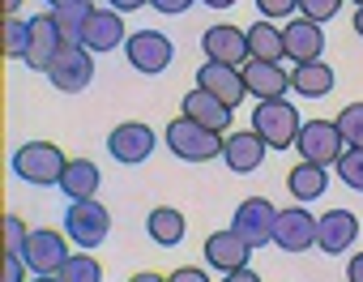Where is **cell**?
<instances>
[{
  "label": "cell",
  "mask_w": 363,
  "mask_h": 282,
  "mask_svg": "<svg viewBox=\"0 0 363 282\" xmlns=\"http://www.w3.org/2000/svg\"><path fill=\"white\" fill-rule=\"evenodd\" d=\"M316 222H320V218H312V214L303 210V201L291 205V210H278L274 244H278L282 252H308V248H316Z\"/></svg>",
  "instance_id": "cell-13"
},
{
  "label": "cell",
  "mask_w": 363,
  "mask_h": 282,
  "mask_svg": "<svg viewBox=\"0 0 363 282\" xmlns=\"http://www.w3.org/2000/svg\"><path fill=\"white\" fill-rule=\"evenodd\" d=\"M333 124H337V132L346 141V150H363V103H346Z\"/></svg>",
  "instance_id": "cell-29"
},
{
  "label": "cell",
  "mask_w": 363,
  "mask_h": 282,
  "mask_svg": "<svg viewBox=\"0 0 363 282\" xmlns=\"http://www.w3.org/2000/svg\"><path fill=\"white\" fill-rule=\"evenodd\" d=\"M82 43H86L90 52H116L120 43H128L124 13H116V9H94V18H90V26H86Z\"/></svg>",
  "instance_id": "cell-20"
},
{
  "label": "cell",
  "mask_w": 363,
  "mask_h": 282,
  "mask_svg": "<svg viewBox=\"0 0 363 282\" xmlns=\"http://www.w3.org/2000/svg\"><path fill=\"white\" fill-rule=\"evenodd\" d=\"M26 47H30V22H22L18 13H9L5 18V56L9 60H22Z\"/></svg>",
  "instance_id": "cell-30"
},
{
  "label": "cell",
  "mask_w": 363,
  "mask_h": 282,
  "mask_svg": "<svg viewBox=\"0 0 363 282\" xmlns=\"http://www.w3.org/2000/svg\"><path fill=\"white\" fill-rule=\"evenodd\" d=\"M337 9H342V0H299V13L312 22H329L337 18Z\"/></svg>",
  "instance_id": "cell-33"
},
{
  "label": "cell",
  "mask_w": 363,
  "mask_h": 282,
  "mask_svg": "<svg viewBox=\"0 0 363 282\" xmlns=\"http://www.w3.org/2000/svg\"><path fill=\"white\" fill-rule=\"evenodd\" d=\"M295 150H299V159H303V163L337 167V159L346 154V141H342V132H337V124H333V120H303Z\"/></svg>",
  "instance_id": "cell-5"
},
{
  "label": "cell",
  "mask_w": 363,
  "mask_h": 282,
  "mask_svg": "<svg viewBox=\"0 0 363 282\" xmlns=\"http://www.w3.org/2000/svg\"><path fill=\"white\" fill-rule=\"evenodd\" d=\"M201 5H210V9H231V5H240V0H201Z\"/></svg>",
  "instance_id": "cell-42"
},
{
  "label": "cell",
  "mask_w": 363,
  "mask_h": 282,
  "mask_svg": "<svg viewBox=\"0 0 363 282\" xmlns=\"http://www.w3.org/2000/svg\"><path fill=\"white\" fill-rule=\"evenodd\" d=\"M154 128L150 124H141V120H124V124H116L111 128V137H107V154L116 159V163H124V167H137V163H145L150 154H154Z\"/></svg>",
  "instance_id": "cell-7"
},
{
  "label": "cell",
  "mask_w": 363,
  "mask_h": 282,
  "mask_svg": "<svg viewBox=\"0 0 363 282\" xmlns=\"http://www.w3.org/2000/svg\"><path fill=\"white\" fill-rule=\"evenodd\" d=\"M244 81H248V94H252L257 103L282 98V94L291 90V69H282V64H274V60H248V64H244Z\"/></svg>",
  "instance_id": "cell-19"
},
{
  "label": "cell",
  "mask_w": 363,
  "mask_h": 282,
  "mask_svg": "<svg viewBox=\"0 0 363 282\" xmlns=\"http://www.w3.org/2000/svg\"><path fill=\"white\" fill-rule=\"evenodd\" d=\"M248 256H252V244H248L235 227H231V231H214V235L206 239V261H210V269H218V273L244 269Z\"/></svg>",
  "instance_id": "cell-17"
},
{
  "label": "cell",
  "mask_w": 363,
  "mask_h": 282,
  "mask_svg": "<svg viewBox=\"0 0 363 282\" xmlns=\"http://www.w3.org/2000/svg\"><path fill=\"white\" fill-rule=\"evenodd\" d=\"M65 235L77 244V248H99L107 235H111V214L99 197H86V201H73L65 210Z\"/></svg>",
  "instance_id": "cell-4"
},
{
  "label": "cell",
  "mask_w": 363,
  "mask_h": 282,
  "mask_svg": "<svg viewBox=\"0 0 363 282\" xmlns=\"http://www.w3.org/2000/svg\"><path fill=\"white\" fill-rule=\"evenodd\" d=\"M167 282H210V273L197 269V265H179L175 273H167Z\"/></svg>",
  "instance_id": "cell-36"
},
{
  "label": "cell",
  "mask_w": 363,
  "mask_h": 282,
  "mask_svg": "<svg viewBox=\"0 0 363 282\" xmlns=\"http://www.w3.org/2000/svg\"><path fill=\"white\" fill-rule=\"evenodd\" d=\"M48 77H52V86H56V90H65V94L86 90V86L94 81V52H90L86 43H65V47L56 52V60H52Z\"/></svg>",
  "instance_id": "cell-6"
},
{
  "label": "cell",
  "mask_w": 363,
  "mask_h": 282,
  "mask_svg": "<svg viewBox=\"0 0 363 282\" xmlns=\"http://www.w3.org/2000/svg\"><path fill=\"white\" fill-rule=\"evenodd\" d=\"M197 86L201 90H210L218 103H227L231 111H235V103H244L248 98V81H244V69H235V64H218V60H206L201 69H197Z\"/></svg>",
  "instance_id": "cell-12"
},
{
  "label": "cell",
  "mask_w": 363,
  "mask_h": 282,
  "mask_svg": "<svg viewBox=\"0 0 363 282\" xmlns=\"http://www.w3.org/2000/svg\"><path fill=\"white\" fill-rule=\"evenodd\" d=\"M257 9H261L269 22H278V18H291V13L299 9V0H257Z\"/></svg>",
  "instance_id": "cell-35"
},
{
  "label": "cell",
  "mask_w": 363,
  "mask_h": 282,
  "mask_svg": "<svg viewBox=\"0 0 363 282\" xmlns=\"http://www.w3.org/2000/svg\"><path fill=\"white\" fill-rule=\"evenodd\" d=\"M286 188H291V197L295 201H320L325 197V188H329V167H320V163H295L291 171H286Z\"/></svg>",
  "instance_id": "cell-22"
},
{
  "label": "cell",
  "mask_w": 363,
  "mask_h": 282,
  "mask_svg": "<svg viewBox=\"0 0 363 282\" xmlns=\"http://www.w3.org/2000/svg\"><path fill=\"white\" fill-rule=\"evenodd\" d=\"M282 35H286V56H291V64L320 60V52H325V30H320V22H312V18H291V22L282 26Z\"/></svg>",
  "instance_id": "cell-18"
},
{
  "label": "cell",
  "mask_w": 363,
  "mask_h": 282,
  "mask_svg": "<svg viewBox=\"0 0 363 282\" xmlns=\"http://www.w3.org/2000/svg\"><path fill=\"white\" fill-rule=\"evenodd\" d=\"M223 282H261V273H257L252 265H244V269H235V273H223Z\"/></svg>",
  "instance_id": "cell-38"
},
{
  "label": "cell",
  "mask_w": 363,
  "mask_h": 282,
  "mask_svg": "<svg viewBox=\"0 0 363 282\" xmlns=\"http://www.w3.org/2000/svg\"><path fill=\"white\" fill-rule=\"evenodd\" d=\"M150 5L158 9V13H167V18H175V13H189L197 0H150Z\"/></svg>",
  "instance_id": "cell-37"
},
{
  "label": "cell",
  "mask_w": 363,
  "mask_h": 282,
  "mask_svg": "<svg viewBox=\"0 0 363 282\" xmlns=\"http://www.w3.org/2000/svg\"><path fill=\"white\" fill-rule=\"evenodd\" d=\"M30 282H60V278H56V273H35Z\"/></svg>",
  "instance_id": "cell-44"
},
{
  "label": "cell",
  "mask_w": 363,
  "mask_h": 282,
  "mask_svg": "<svg viewBox=\"0 0 363 282\" xmlns=\"http://www.w3.org/2000/svg\"><path fill=\"white\" fill-rule=\"evenodd\" d=\"M60 282H103V265L82 248V252H73L65 265H60V273H56Z\"/></svg>",
  "instance_id": "cell-28"
},
{
  "label": "cell",
  "mask_w": 363,
  "mask_h": 282,
  "mask_svg": "<svg viewBox=\"0 0 363 282\" xmlns=\"http://www.w3.org/2000/svg\"><path fill=\"white\" fill-rule=\"evenodd\" d=\"M5 282H30V265L22 252H5Z\"/></svg>",
  "instance_id": "cell-34"
},
{
  "label": "cell",
  "mask_w": 363,
  "mask_h": 282,
  "mask_svg": "<svg viewBox=\"0 0 363 282\" xmlns=\"http://www.w3.org/2000/svg\"><path fill=\"white\" fill-rule=\"evenodd\" d=\"M128 282H167V278H162V273H133Z\"/></svg>",
  "instance_id": "cell-41"
},
{
  "label": "cell",
  "mask_w": 363,
  "mask_h": 282,
  "mask_svg": "<svg viewBox=\"0 0 363 282\" xmlns=\"http://www.w3.org/2000/svg\"><path fill=\"white\" fill-rule=\"evenodd\" d=\"M22 256H26L30 273H60V265L73 256V252H69V235H60V231H52V227L30 231Z\"/></svg>",
  "instance_id": "cell-10"
},
{
  "label": "cell",
  "mask_w": 363,
  "mask_h": 282,
  "mask_svg": "<svg viewBox=\"0 0 363 282\" xmlns=\"http://www.w3.org/2000/svg\"><path fill=\"white\" fill-rule=\"evenodd\" d=\"M333 171L342 176V184H346V188L363 193V150H346V154L337 159V167H333Z\"/></svg>",
  "instance_id": "cell-31"
},
{
  "label": "cell",
  "mask_w": 363,
  "mask_h": 282,
  "mask_svg": "<svg viewBox=\"0 0 363 282\" xmlns=\"http://www.w3.org/2000/svg\"><path fill=\"white\" fill-rule=\"evenodd\" d=\"M26 239H30V227L18 214H5V252H22Z\"/></svg>",
  "instance_id": "cell-32"
},
{
  "label": "cell",
  "mask_w": 363,
  "mask_h": 282,
  "mask_svg": "<svg viewBox=\"0 0 363 282\" xmlns=\"http://www.w3.org/2000/svg\"><path fill=\"white\" fill-rule=\"evenodd\" d=\"M99 184H103V171H99L90 159H69V167H65V176H60L56 188H60L69 201H86V197L99 193Z\"/></svg>",
  "instance_id": "cell-23"
},
{
  "label": "cell",
  "mask_w": 363,
  "mask_h": 282,
  "mask_svg": "<svg viewBox=\"0 0 363 282\" xmlns=\"http://www.w3.org/2000/svg\"><path fill=\"white\" fill-rule=\"evenodd\" d=\"M9 167H13V176H18L22 184L52 188V184H60V176H65L69 159H65V150H60V146H52V141H26V146H18V150H13Z\"/></svg>",
  "instance_id": "cell-2"
},
{
  "label": "cell",
  "mask_w": 363,
  "mask_h": 282,
  "mask_svg": "<svg viewBox=\"0 0 363 282\" xmlns=\"http://www.w3.org/2000/svg\"><path fill=\"white\" fill-rule=\"evenodd\" d=\"M162 141H167V150L179 163H210V159L223 154V141L227 137L214 132V128H206V124H197V120H189V115H175L162 128Z\"/></svg>",
  "instance_id": "cell-1"
},
{
  "label": "cell",
  "mask_w": 363,
  "mask_h": 282,
  "mask_svg": "<svg viewBox=\"0 0 363 282\" xmlns=\"http://www.w3.org/2000/svg\"><path fill=\"white\" fill-rule=\"evenodd\" d=\"M150 0H111V9L116 13H133V9H145Z\"/></svg>",
  "instance_id": "cell-40"
},
{
  "label": "cell",
  "mask_w": 363,
  "mask_h": 282,
  "mask_svg": "<svg viewBox=\"0 0 363 282\" xmlns=\"http://www.w3.org/2000/svg\"><path fill=\"white\" fill-rule=\"evenodd\" d=\"M145 231H150V239H154V244L175 248L179 239H184V231H189V218L179 214L175 205H154V210H150V218H145Z\"/></svg>",
  "instance_id": "cell-25"
},
{
  "label": "cell",
  "mask_w": 363,
  "mask_h": 282,
  "mask_svg": "<svg viewBox=\"0 0 363 282\" xmlns=\"http://www.w3.org/2000/svg\"><path fill=\"white\" fill-rule=\"evenodd\" d=\"M201 47H206V60H218V64H235V69H244L248 60H252V52H248V30H240V26H210L206 35H201Z\"/></svg>",
  "instance_id": "cell-14"
},
{
  "label": "cell",
  "mask_w": 363,
  "mask_h": 282,
  "mask_svg": "<svg viewBox=\"0 0 363 282\" xmlns=\"http://www.w3.org/2000/svg\"><path fill=\"white\" fill-rule=\"evenodd\" d=\"M265 150L269 146H265V137L257 128H240V132H227V141H223V163L235 176H252V171H261Z\"/></svg>",
  "instance_id": "cell-11"
},
{
  "label": "cell",
  "mask_w": 363,
  "mask_h": 282,
  "mask_svg": "<svg viewBox=\"0 0 363 282\" xmlns=\"http://www.w3.org/2000/svg\"><path fill=\"white\" fill-rule=\"evenodd\" d=\"M48 5H52V9H60V5H69V0H48Z\"/></svg>",
  "instance_id": "cell-46"
},
{
  "label": "cell",
  "mask_w": 363,
  "mask_h": 282,
  "mask_svg": "<svg viewBox=\"0 0 363 282\" xmlns=\"http://www.w3.org/2000/svg\"><path fill=\"white\" fill-rule=\"evenodd\" d=\"M179 115H189V120H197V124H206V128H214V132H231V107L227 103H218L210 90H189L184 94V111Z\"/></svg>",
  "instance_id": "cell-21"
},
{
  "label": "cell",
  "mask_w": 363,
  "mask_h": 282,
  "mask_svg": "<svg viewBox=\"0 0 363 282\" xmlns=\"http://www.w3.org/2000/svg\"><path fill=\"white\" fill-rule=\"evenodd\" d=\"M354 5H363V0H354Z\"/></svg>",
  "instance_id": "cell-47"
},
{
  "label": "cell",
  "mask_w": 363,
  "mask_h": 282,
  "mask_svg": "<svg viewBox=\"0 0 363 282\" xmlns=\"http://www.w3.org/2000/svg\"><path fill=\"white\" fill-rule=\"evenodd\" d=\"M346 282H363V252H354L346 261Z\"/></svg>",
  "instance_id": "cell-39"
},
{
  "label": "cell",
  "mask_w": 363,
  "mask_h": 282,
  "mask_svg": "<svg viewBox=\"0 0 363 282\" xmlns=\"http://www.w3.org/2000/svg\"><path fill=\"white\" fill-rule=\"evenodd\" d=\"M60 47H65V39H60V26H56V18H52V13H43V18H30V47H26L22 64H26V69H39V73H48Z\"/></svg>",
  "instance_id": "cell-16"
},
{
  "label": "cell",
  "mask_w": 363,
  "mask_h": 282,
  "mask_svg": "<svg viewBox=\"0 0 363 282\" xmlns=\"http://www.w3.org/2000/svg\"><path fill=\"white\" fill-rule=\"evenodd\" d=\"M291 90L299 98H325L333 90V69L325 60H303L291 69Z\"/></svg>",
  "instance_id": "cell-24"
},
{
  "label": "cell",
  "mask_w": 363,
  "mask_h": 282,
  "mask_svg": "<svg viewBox=\"0 0 363 282\" xmlns=\"http://www.w3.org/2000/svg\"><path fill=\"white\" fill-rule=\"evenodd\" d=\"M124 56H128V64H133L137 73H145V77H158V73L171 64L175 47H171V39H167L162 30H137V35H128V43H124Z\"/></svg>",
  "instance_id": "cell-8"
},
{
  "label": "cell",
  "mask_w": 363,
  "mask_h": 282,
  "mask_svg": "<svg viewBox=\"0 0 363 282\" xmlns=\"http://www.w3.org/2000/svg\"><path fill=\"white\" fill-rule=\"evenodd\" d=\"M359 239V218L350 210H325L316 222V248L325 256H342L350 244Z\"/></svg>",
  "instance_id": "cell-15"
},
{
  "label": "cell",
  "mask_w": 363,
  "mask_h": 282,
  "mask_svg": "<svg viewBox=\"0 0 363 282\" xmlns=\"http://www.w3.org/2000/svg\"><path fill=\"white\" fill-rule=\"evenodd\" d=\"M354 35H359V39H363V5H359V9H354Z\"/></svg>",
  "instance_id": "cell-43"
},
{
  "label": "cell",
  "mask_w": 363,
  "mask_h": 282,
  "mask_svg": "<svg viewBox=\"0 0 363 282\" xmlns=\"http://www.w3.org/2000/svg\"><path fill=\"white\" fill-rule=\"evenodd\" d=\"M231 227L252 244V248H265V244H274V227H278V210L265 201V197H248V201H240L235 205V218H231Z\"/></svg>",
  "instance_id": "cell-9"
},
{
  "label": "cell",
  "mask_w": 363,
  "mask_h": 282,
  "mask_svg": "<svg viewBox=\"0 0 363 282\" xmlns=\"http://www.w3.org/2000/svg\"><path fill=\"white\" fill-rule=\"evenodd\" d=\"M248 52H252V60H274V64H282V60H286V35H282V26H274L269 18H265V22H252V26H248Z\"/></svg>",
  "instance_id": "cell-26"
},
{
  "label": "cell",
  "mask_w": 363,
  "mask_h": 282,
  "mask_svg": "<svg viewBox=\"0 0 363 282\" xmlns=\"http://www.w3.org/2000/svg\"><path fill=\"white\" fill-rule=\"evenodd\" d=\"M252 128L265 137V146H269V150H291L295 141H299L303 120H299V107L286 103V94H282V98H265V103H257V111H252Z\"/></svg>",
  "instance_id": "cell-3"
},
{
  "label": "cell",
  "mask_w": 363,
  "mask_h": 282,
  "mask_svg": "<svg viewBox=\"0 0 363 282\" xmlns=\"http://www.w3.org/2000/svg\"><path fill=\"white\" fill-rule=\"evenodd\" d=\"M52 18H56V26H60V39H65V43H82V35H86L90 18H94V0H69V5L52 9Z\"/></svg>",
  "instance_id": "cell-27"
},
{
  "label": "cell",
  "mask_w": 363,
  "mask_h": 282,
  "mask_svg": "<svg viewBox=\"0 0 363 282\" xmlns=\"http://www.w3.org/2000/svg\"><path fill=\"white\" fill-rule=\"evenodd\" d=\"M5 9H9V13H18V9H22V0H5Z\"/></svg>",
  "instance_id": "cell-45"
}]
</instances>
